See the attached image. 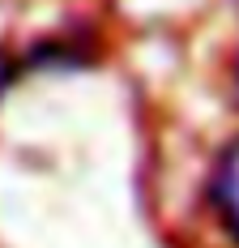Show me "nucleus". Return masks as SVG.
Returning a JSON list of instances; mask_svg holds the SVG:
<instances>
[{
    "label": "nucleus",
    "instance_id": "obj_5",
    "mask_svg": "<svg viewBox=\"0 0 239 248\" xmlns=\"http://www.w3.org/2000/svg\"><path fill=\"white\" fill-rule=\"evenodd\" d=\"M235 13H239V0H235Z\"/></svg>",
    "mask_w": 239,
    "mask_h": 248
},
{
    "label": "nucleus",
    "instance_id": "obj_3",
    "mask_svg": "<svg viewBox=\"0 0 239 248\" xmlns=\"http://www.w3.org/2000/svg\"><path fill=\"white\" fill-rule=\"evenodd\" d=\"M17 77H26V73H22V60H17V51L0 43V103L9 99V90L17 86Z\"/></svg>",
    "mask_w": 239,
    "mask_h": 248
},
{
    "label": "nucleus",
    "instance_id": "obj_2",
    "mask_svg": "<svg viewBox=\"0 0 239 248\" xmlns=\"http://www.w3.org/2000/svg\"><path fill=\"white\" fill-rule=\"evenodd\" d=\"M205 205L214 214L218 231L239 248V137L218 150L205 171Z\"/></svg>",
    "mask_w": 239,
    "mask_h": 248
},
{
    "label": "nucleus",
    "instance_id": "obj_4",
    "mask_svg": "<svg viewBox=\"0 0 239 248\" xmlns=\"http://www.w3.org/2000/svg\"><path fill=\"white\" fill-rule=\"evenodd\" d=\"M231 99H235V111H239V51L231 60Z\"/></svg>",
    "mask_w": 239,
    "mask_h": 248
},
{
    "label": "nucleus",
    "instance_id": "obj_1",
    "mask_svg": "<svg viewBox=\"0 0 239 248\" xmlns=\"http://www.w3.org/2000/svg\"><path fill=\"white\" fill-rule=\"evenodd\" d=\"M22 73H90L103 60L98 30L86 22H73L69 30H47L30 47L17 51Z\"/></svg>",
    "mask_w": 239,
    "mask_h": 248
}]
</instances>
